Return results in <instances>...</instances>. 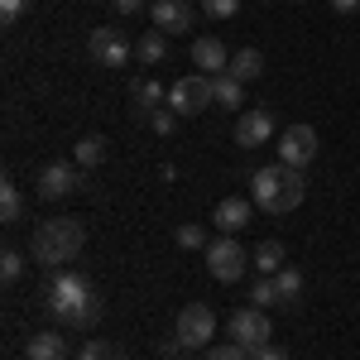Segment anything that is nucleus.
Segmentation results:
<instances>
[{"label":"nucleus","mask_w":360,"mask_h":360,"mask_svg":"<svg viewBox=\"0 0 360 360\" xmlns=\"http://www.w3.org/2000/svg\"><path fill=\"white\" fill-rule=\"evenodd\" d=\"M44 307L53 312L58 322H68L72 332H91L106 312V298L96 293V283L77 269H53L44 283Z\"/></svg>","instance_id":"1"},{"label":"nucleus","mask_w":360,"mask_h":360,"mask_svg":"<svg viewBox=\"0 0 360 360\" xmlns=\"http://www.w3.org/2000/svg\"><path fill=\"white\" fill-rule=\"evenodd\" d=\"M82 240H86V231H82L77 217H49V221L34 226V236H29V255H34L44 269H63L68 259L82 255Z\"/></svg>","instance_id":"2"},{"label":"nucleus","mask_w":360,"mask_h":360,"mask_svg":"<svg viewBox=\"0 0 360 360\" xmlns=\"http://www.w3.org/2000/svg\"><path fill=\"white\" fill-rule=\"evenodd\" d=\"M168 106L178 115H202L207 106H217V96H212V77L207 72H188V77H178V82L168 86Z\"/></svg>","instance_id":"3"},{"label":"nucleus","mask_w":360,"mask_h":360,"mask_svg":"<svg viewBox=\"0 0 360 360\" xmlns=\"http://www.w3.org/2000/svg\"><path fill=\"white\" fill-rule=\"evenodd\" d=\"M207 255V274L217 278V283H236V278L245 274V264H250V255L240 250V240L236 236H221V240H212V245L202 250Z\"/></svg>","instance_id":"4"},{"label":"nucleus","mask_w":360,"mask_h":360,"mask_svg":"<svg viewBox=\"0 0 360 360\" xmlns=\"http://www.w3.org/2000/svg\"><path fill=\"white\" fill-rule=\"evenodd\" d=\"M226 336L236 341V346H245V351H259V346H269V312L264 307H240V312H231V322H226Z\"/></svg>","instance_id":"5"},{"label":"nucleus","mask_w":360,"mask_h":360,"mask_svg":"<svg viewBox=\"0 0 360 360\" xmlns=\"http://www.w3.org/2000/svg\"><path fill=\"white\" fill-rule=\"evenodd\" d=\"M212 336H217V312L207 303H188L178 312V341H183V351H202V346H212Z\"/></svg>","instance_id":"6"},{"label":"nucleus","mask_w":360,"mask_h":360,"mask_svg":"<svg viewBox=\"0 0 360 360\" xmlns=\"http://www.w3.org/2000/svg\"><path fill=\"white\" fill-rule=\"evenodd\" d=\"M86 53H91V63H96V68H125L135 49H130V39H125L120 29L101 25V29H91V39H86Z\"/></svg>","instance_id":"7"},{"label":"nucleus","mask_w":360,"mask_h":360,"mask_svg":"<svg viewBox=\"0 0 360 360\" xmlns=\"http://www.w3.org/2000/svg\"><path fill=\"white\" fill-rule=\"evenodd\" d=\"M312 159H317V130H312V125H288V130L278 135V164L307 168Z\"/></svg>","instance_id":"8"},{"label":"nucleus","mask_w":360,"mask_h":360,"mask_svg":"<svg viewBox=\"0 0 360 360\" xmlns=\"http://www.w3.org/2000/svg\"><path fill=\"white\" fill-rule=\"evenodd\" d=\"M269 139H274V111H269V106L240 111V120H236V144H240V149H259V144H269Z\"/></svg>","instance_id":"9"},{"label":"nucleus","mask_w":360,"mask_h":360,"mask_svg":"<svg viewBox=\"0 0 360 360\" xmlns=\"http://www.w3.org/2000/svg\"><path fill=\"white\" fill-rule=\"evenodd\" d=\"M250 221H255V202H250V197H221L217 212H212V226H217L221 236H236V231H245Z\"/></svg>","instance_id":"10"},{"label":"nucleus","mask_w":360,"mask_h":360,"mask_svg":"<svg viewBox=\"0 0 360 360\" xmlns=\"http://www.w3.org/2000/svg\"><path fill=\"white\" fill-rule=\"evenodd\" d=\"M283 193V164L274 168H259V173H250V202L259 207V212H269L274 217V202Z\"/></svg>","instance_id":"11"},{"label":"nucleus","mask_w":360,"mask_h":360,"mask_svg":"<svg viewBox=\"0 0 360 360\" xmlns=\"http://www.w3.org/2000/svg\"><path fill=\"white\" fill-rule=\"evenodd\" d=\"M77 188H82V173L68 168V164H49L39 173V197H44V202H58V197L77 193Z\"/></svg>","instance_id":"12"},{"label":"nucleus","mask_w":360,"mask_h":360,"mask_svg":"<svg viewBox=\"0 0 360 360\" xmlns=\"http://www.w3.org/2000/svg\"><path fill=\"white\" fill-rule=\"evenodd\" d=\"M193 68L197 72H207V77H221L226 68H231V53H226V44L217 34H202L193 44Z\"/></svg>","instance_id":"13"},{"label":"nucleus","mask_w":360,"mask_h":360,"mask_svg":"<svg viewBox=\"0 0 360 360\" xmlns=\"http://www.w3.org/2000/svg\"><path fill=\"white\" fill-rule=\"evenodd\" d=\"M149 20L159 34H183V29H193V5L188 0H154Z\"/></svg>","instance_id":"14"},{"label":"nucleus","mask_w":360,"mask_h":360,"mask_svg":"<svg viewBox=\"0 0 360 360\" xmlns=\"http://www.w3.org/2000/svg\"><path fill=\"white\" fill-rule=\"evenodd\" d=\"M130 96H135V120H149L159 106H168V91L154 77H135L130 82Z\"/></svg>","instance_id":"15"},{"label":"nucleus","mask_w":360,"mask_h":360,"mask_svg":"<svg viewBox=\"0 0 360 360\" xmlns=\"http://www.w3.org/2000/svg\"><path fill=\"white\" fill-rule=\"evenodd\" d=\"M303 197H307L303 168H288V164H283V193H278V202H274V217H288V212H298V207H303Z\"/></svg>","instance_id":"16"},{"label":"nucleus","mask_w":360,"mask_h":360,"mask_svg":"<svg viewBox=\"0 0 360 360\" xmlns=\"http://www.w3.org/2000/svg\"><path fill=\"white\" fill-rule=\"evenodd\" d=\"M25 360H68V336L63 332H34L25 341Z\"/></svg>","instance_id":"17"},{"label":"nucleus","mask_w":360,"mask_h":360,"mask_svg":"<svg viewBox=\"0 0 360 360\" xmlns=\"http://www.w3.org/2000/svg\"><path fill=\"white\" fill-rule=\"evenodd\" d=\"M274 288H278V307L298 312V303H303V274H298L293 264H283V269L274 274Z\"/></svg>","instance_id":"18"},{"label":"nucleus","mask_w":360,"mask_h":360,"mask_svg":"<svg viewBox=\"0 0 360 360\" xmlns=\"http://www.w3.org/2000/svg\"><path fill=\"white\" fill-rule=\"evenodd\" d=\"M135 58L144 63V68H159L168 58V34H159V29H144L135 39Z\"/></svg>","instance_id":"19"},{"label":"nucleus","mask_w":360,"mask_h":360,"mask_svg":"<svg viewBox=\"0 0 360 360\" xmlns=\"http://www.w3.org/2000/svg\"><path fill=\"white\" fill-rule=\"evenodd\" d=\"M236 82H259V72H264V53L259 49H240V53H231V68H226Z\"/></svg>","instance_id":"20"},{"label":"nucleus","mask_w":360,"mask_h":360,"mask_svg":"<svg viewBox=\"0 0 360 360\" xmlns=\"http://www.w3.org/2000/svg\"><path fill=\"white\" fill-rule=\"evenodd\" d=\"M72 159H77V168L106 164V135H82L77 144H72Z\"/></svg>","instance_id":"21"},{"label":"nucleus","mask_w":360,"mask_h":360,"mask_svg":"<svg viewBox=\"0 0 360 360\" xmlns=\"http://www.w3.org/2000/svg\"><path fill=\"white\" fill-rule=\"evenodd\" d=\"M0 217H5V226L25 221V193H20V183H0Z\"/></svg>","instance_id":"22"},{"label":"nucleus","mask_w":360,"mask_h":360,"mask_svg":"<svg viewBox=\"0 0 360 360\" xmlns=\"http://www.w3.org/2000/svg\"><path fill=\"white\" fill-rule=\"evenodd\" d=\"M212 96H217V106H221V111H236V106H240V96H245V82H236L231 72H221V77H212Z\"/></svg>","instance_id":"23"},{"label":"nucleus","mask_w":360,"mask_h":360,"mask_svg":"<svg viewBox=\"0 0 360 360\" xmlns=\"http://www.w3.org/2000/svg\"><path fill=\"white\" fill-rule=\"evenodd\" d=\"M250 259H255V269H259L264 278H274L278 269H283V245H278V240H264V245L255 250Z\"/></svg>","instance_id":"24"},{"label":"nucleus","mask_w":360,"mask_h":360,"mask_svg":"<svg viewBox=\"0 0 360 360\" xmlns=\"http://www.w3.org/2000/svg\"><path fill=\"white\" fill-rule=\"evenodd\" d=\"M173 240H178V245H183V250H207V245H212V240H207V231H202V226H197V221L178 226V236H173Z\"/></svg>","instance_id":"25"},{"label":"nucleus","mask_w":360,"mask_h":360,"mask_svg":"<svg viewBox=\"0 0 360 360\" xmlns=\"http://www.w3.org/2000/svg\"><path fill=\"white\" fill-rule=\"evenodd\" d=\"M250 303H255V307H264V312H269V307H278V288H274V278H264V274H259L255 293H250Z\"/></svg>","instance_id":"26"},{"label":"nucleus","mask_w":360,"mask_h":360,"mask_svg":"<svg viewBox=\"0 0 360 360\" xmlns=\"http://www.w3.org/2000/svg\"><path fill=\"white\" fill-rule=\"evenodd\" d=\"M0 274H5V283H20V274H25V255H20V250H0Z\"/></svg>","instance_id":"27"},{"label":"nucleus","mask_w":360,"mask_h":360,"mask_svg":"<svg viewBox=\"0 0 360 360\" xmlns=\"http://www.w3.org/2000/svg\"><path fill=\"white\" fill-rule=\"evenodd\" d=\"M149 130H154V135H173V130H178V111H173V106H159V111L149 115Z\"/></svg>","instance_id":"28"},{"label":"nucleus","mask_w":360,"mask_h":360,"mask_svg":"<svg viewBox=\"0 0 360 360\" xmlns=\"http://www.w3.org/2000/svg\"><path fill=\"white\" fill-rule=\"evenodd\" d=\"M77 360H125V351H115L106 341H86L82 351H77Z\"/></svg>","instance_id":"29"},{"label":"nucleus","mask_w":360,"mask_h":360,"mask_svg":"<svg viewBox=\"0 0 360 360\" xmlns=\"http://www.w3.org/2000/svg\"><path fill=\"white\" fill-rule=\"evenodd\" d=\"M197 5H202L212 20H231V15L240 10V0H197Z\"/></svg>","instance_id":"30"},{"label":"nucleus","mask_w":360,"mask_h":360,"mask_svg":"<svg viewBox=\"0 0 360 360\" xmlns=\"http://www.w3.org/2000/svg\"><path fill=\"white\" fill-rule=\"evenodd\" d=\"M207 360H250V351H245V346H236V341H226V346H212Z\"/></svg>","instance_id":"31"},{"label":"nucleus","mask_w":360,"mask_h":360,"mask_svg":"<svg viewBox=\"0 0 360 360\" xmlns=\"http://www.w3.org/2000/svg\"><path fill=\"white\" fill-rule=\"evenodd\" d=\"M25 5H29V0H0V20H5V25H15V20L25 15Z\"/></svg>","instance_id":"32"},{"label":"nucleus","mask_w":360,"mask_h":360,"mask_svg":"<svg viewBox=\"0 0 360 360\" xmlns=\"http://www.w3.org/2000/svg\"><path fill=\"white\" fill-rule=\"evenodd\" d=\"M250 360H288V351L269 341V346H259V351H250Z\"/></svg>","instance_id":"33"},{"label":"nucleus","mask_w":360,"mask_h":360,"mask_svg":"<svg viewBox=\"0 0 360 360\" xmlns=\"http://www.w3.org/2000/svg\"><path fill=\"white\" fill-rule=\"evenodd\" d=\"M111 5L120 15H139V10H144V0H111Z\"/></svg>","instance_id":"34"},{"label":"nucleus","mask_w":360,"mask_h":360,"mask_svg":"<svg viewBox=\"0 0 360 360\" xmlns=\"http://www.w3.org/2000/svg\"><path fill=\"white\" fill-rule=\"evenodd\" d=\"M336 15H351V10H360V0H327Z\"/></svg>","instance_id":"35"},{"label":"nucleus","mask_w":360,"mask_h":360,"mask_svg":"<svg viewBox=\"0 0 360 360\" xmlns=\"http://www.w3.org/2000/svg\"><path fill=\"white\" fill-rule=\"evenodd\" d=\"M91 5H96V0H91Z\"/></svg>","instance_id":"36"}]
</instances>
